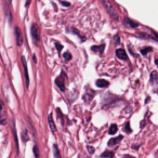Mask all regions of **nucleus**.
Returning a JSON list of instances; mask_svg holds the SVG:
<instances>
[{"label": "nucleus", "mask_w": 158, "mask_h": 158, "mask_svg": "<svg viewBox=\"0 0 158 158\" xmlns=\"http://www.w3.org/2000/svg\"><path fill=\"white\" fill-rule=\"evenodd\" d=\"M103 4L106 7V10H107V12L109 13V15H111L115 21H117V20H118V13L116 12V10L113 7V4L111 3L109 1H103Z\"/></svg>", "instance_id": "nucleus-1"}, {"label": "nucleus", "mask_w": 158, "mask_h": 158, "mask_svg": "<svg viewBox=\"0 0 158 158\" xmlns=\"http://www.w3.org/2000/svg\"><path fill=\"white\" fill-rule=\"evenodd\" d=\"M65 79H66V75L65 73H62L61 75L58 76V78L55 79V83L62 91H65Z\"/></svg>", "instance_id": "nucleus-2"}, {"label": "nucleus", "mask_w": 158, "mask_h": 158, "mask_svg": "<svg viewBox=\"0 0 158 158\" xmlns=\"http://www.w3.org/2000/svg\"><path fill=\"white\" fill-rule=\"evenodd\" d=\"M30 34H32V38L35 42H39L40 40V36H39V28L36 24H33L32 25V28H30Z\"/></svg>", "instance_id": "nucleus-3"}, {"label": "nucleus", "mask_w": 158, "mask_h": 158, "mask_svg": "<svg viewBox=\"0 0 158 158\" xmlns=\"http://www.w3.org/2000/svg\"><path fill=\"white\" fill-rule=\"evenodd\" d=\"M22 63H23V67H24V74H25V81H26V87L29 86V76H28V69H27V64H26L25 58L22 56Z\"/></svg>", "instance_id": "nucleus-4"}, {"label": "nucleus", "mask_w": 158, "mask_h": 158, "mask_svg": "<svg viewBox=\"0 0 158 158\" xmlns=\"http://www.w3.org/2000/svg\"><path fill=\"white\" fill-rule=\"evenodd\" d=\"M94 94H95V92L93 91V90H91L90 88H88V89H87V92H86V94L83 95V100L86 101V102H90V101H91L92 99H93Z\"/></svg>", "instance_id": "nucleus-5"}, {"label": "nucleus", "mask_w": 158, "mask_h": 158, "mask_svg": "<svg viewBox=\"0 0 158 158\" xmlns=\"http://www.w3.org/2000/svg\"><path fill=\"white\" fill-rule=\"evenodd\" d=\"M14 32H15V38H16L17 46H21L22 43H23V36H22L21 29L19 28V27H15Z\"/></svg>", "instance_id": "nucleus-6"}, {"label": "nucleus", "mask_w": 158, "mask_h": 158, "mask_svg": "<svg viewBox=\"0 0 158 158\" xmlns=\"http://www.w3.org/2000/svg\"><path fill=\"white\" fill-rule=\"evenodd\" d=\"M116 55L117 58H120V60H128V55H127V53H126V51L124 49H117Z\"/></svg>", "instance_id": "nucleus-7"}, {"label": "nucleus", "mask_w": 158, "mask_h": 158, "mask_svg": "<svg viewBox=\"0 0 158 158\" xmlns=\"http://www.w3.org/2000/svg\"><path fill=\"white\" fill-rule=\"evenodd\" d=\"M95 84H96V87H99V88H106L108 87L109 82H108L107 80H104V79H98Z\"/></svg>", "instance_id": "nucleus-8"}, {"label": "nucleus", "mask_w": 158, "mask_h": 158, "mask_svg": "<svg viewBox=\"0 0 158 158\" xmlns=\"http://www.w3.org/2000/svg\"><path fill=\"white\" fill-rule=\"evenodd\" d=\"M122 139H124L122 135H119V137H114V139H112V140H109V141H108V145H109V146L116 145V144H118V143H119Z\"/></svg>", "instance_id": "nucleus-9"}, {"label": "nucleus", "mask_w": 158, "mask_h": 158, "mask_svg": "<svg viewBox=\"0 0 158 158\" xmlns=\"http://www.w3.org/2000/svg\"><path fill=\"white\" fill-rule=\"evenodd\" d=\"M48 121H49V126H50V129L52 130V132H55L56 131V127H55V124H54L53 118H52L51 114L48 116Z\"/></svg>", "instance_id": "nucleus-10"}, {"label": "nucleus", "mask_w": 158, "mask_h": 158, "mask_svg": "<svg viewBox=\"0 0 158 158\" xmlns=\"http://www.w3.org/2000/svg\"><path fill=\"white\" fill-rule=\"evenodd\" d=\"M125 24H126V25L130 26V27H133V28H135V27L139 26L137 23L133 22L132 20H129V17H125Z\"/></svg>", "instance_id": "nucleus-11"}, {"label": "nucleus", "mask_w": 158, "mask_h": 158, "mask_svg": "<svg viewBox=\"0 0 158 158\" xmlns=\"http://www.w3.org/2000/svg\"><path fill=\"white\" fill-rule=\"evenodd\" d=\"M104 48H105V45H101V46H93L91 47V49L93 51H99L100 54H102L104 52Z\"/></svg>", "instance_id": "nucleus-12"}, {"label": "nucleus", "mask_w": 158, "mask_h": 158, "mask_svg": "<svg viewBox=\"0 0 158 158\" xmlns=\"http://www.w3.org/2000/svg\"><path fill=\"white\" fill-rule=\"evenodd\" d=\"M1 124L5 125V113H4L3 104H1Z\"/></svg>", "instance_id": "nucleus-13"}, {"label": "nucleus", "mask_w": 158, "mask_h": 158, "mask_svg": "<svg viewBox=\"0 0 158 158\" xmlns=\"http://www.w3.org/2000/svg\"><path fill=\"white\" fill-rule=\"evenodd\" d=\"M53 153H54V158H61V154H60V150L56 144L53 145Z\"/></svg>", "instance_id": "nucleus-14"}, {"label": "nucleus", "mask_w": 158, "mask_h": 158, "mask_svg": "<svg viewBox=\"0 0 158 158\" xmlns=\"http://www.w3.org/2000/svg\"><path fill=\"white\" fill-rule=\"evenodd\" d=\"M118 131V127H117V125H112L111 127H109V130H108V133L109 134H115V133Z\"/></svg>", "instance_id": "nucleus-15"}, {"label": "nucleus", "mask_w": 158, "mask_h": 158, "mask_svg": "<svg viewBox=\"0 0 158 158\" xmlns=\"http://www.w3.org/2000/svg\"><path fill=\"white\" fill-rule=\"evenodd\" d=\"M150 80H152V82L154 83H158V73H156V71H153L152 73V75H150Z\"/></svg>", "instance_id": "nucleus-16"}, {"label": "nucleus", "mask_w": 158, "mask_h": 158, "mask_svg": "<svg viewBox=\"0 0 158 158\" xmlns=\"http://www.w3.org/2000/svg\"><path fill=\"white\" fill-rule=\"evenodd\" d=\"M113 156H114V153H113V152H109V150H106V152L102 153V155H101V157H103V158H112Z\"/></svg>", "instance_id": "nucleus-17"}, {"label": "nucleus", "mask_w": 158, "mask_h": 158, "mask_svg": "<svg viewBox=\"0 0 158 158\" xmlns=\"http://www.w3.org/2000/svg\"><path fill=\"white\" fill-rule=\"evenodd\" d=\"M152 50H153V48H150V47H146V48L141 49V53L143 54V55H146V54L148 53V52H150Z\"/></svg>", "instance_id": "nucleus-18"}, {"label": "nucleus", "mask_w": 158, "mask_h": 158, "mask_svg": "<svg viewBox=\"0 0 158 158\" xmlns=\"http://www.w3.org/2000/svg\"><path fill=\"white\" fill-rule=\"evenodd\" d=\"M22 140L24 142H27L28 141V134H27V130H24L22 132Z\"/></svg>", "instance_id": "nucleus-19"}, {"label": "nucleus", "mask_w": 158, "mask_h": 158, "mask_svg": "<svg viewBox=\"0 0 158 158\" xmlns=\"http://www.w3.org/2000/svg\"><path fill=\"white\" fill-rule=\"evenodd\" d=\"M63 58L65 61H69V60H71V54L69 52H65V53H63Z\"/></svg>", "instance_id": "nucleus-20"}, {"label": "nucleus", "mask_w": 158, "mask_h": 158, "mask_svg": "<svg viewBox=\"0 0 158 158\" xmlns=\"http://www.w3.org/2000/svg\"><path fill=\"white\" fill-rule=\"evenodd\" d=\"M34 154H35V157L36 158H39V148H38L37 145H34Z\"/></svg>", "instance_id": "nucleus-21"}, {"label": "nucleus", "mask_w": 158, "mask_h": 158, "mask_svg": "<svg viewBox=\"0 0 158 158\" xmlns=\"http://www.w3.org/2000/svg\"><path fill=\"white\" fill-rule=\"evenodd\" d=\"M125 131L127 133H130L132 130H131V127H130V122H126L125 125Z\"/></svg>", "instance_id": "nucleus-22"}, {"label": "nucleus", "mask_w": 158, "mask_h": 158, "mask_svg": "<svg viewBox=\"0 0 158 158\" xmlns=\"http://www.w3.org/2000/svg\"><path fill=\"white\" fill-rule=\"evenodd\" d=\"M56 112H58V118L62 120V124H63V120H64V119H63V114H62V112H61V109H60V108H56Z\"/></svg>", "instance_id": "nucleus-23"}, {"label": "nucleus", "mask_w": 158, "mask_h": 158, "mask_svg": "<svg viewBox=\"0 0 158 158\" xmlns=\"http://www.w3.org/2000/svg\"><path fill=\"white\" fill-rule=\"evenodd\" d=\"M54 45H55V47H56V49H58V50L60 51V52H61V50L63 49V46H62V45H60L58 42H54Z\"/></svg>", "instance_id": "nucleus-24"}, {"label": "nucleus", "mask_w": 158, "mask_h": 158, "mask_svg": "<svg viewBox=\"0 0 158 158\" xmlns=\"http://www.w3.org/2000/svg\"><path fill=\"white\" fill-rule=\"evenodd\" d=\"M60 3L62 4V5H65V7H69V5H71V3H69V2H64V1H61Z\"/></svg>", "instance_id": "nucleus-25"}, {"label": "nucleus", "mask_w": 158, "mask_h": 158, "mask_svg": "<svg viewBox=\"0 0 158 158\" xmlns=\"http://www.w3.org/2000/svg\"><path fill=\"white\" fill-rule=\"evenodd\" d=\"M88 150H89V153H91V154L94 152V150L92 148V146H88Z\"/></svg>", "instance_id": "nucleus-26"}, {"label": "nucleus", "mask_w": 158, "mask_h": 158, "mask_svg": "<svg viewBox=\"0 0 158 158\" xmlns=\"http://www.w3.org/2000/svg\"><path fill=\"white\" fill-rule=\"evenodd\" d=\"M33 60H34V63H37V58H36V56H35V55L33 56Z\"/></svg>", "instance_id": "nucleus-27"}, {"label": "nucleus", "mask_w": 158, "mask_h": 158, "mask_svg": "<svg viewBox=\"0 0 158 158\" xmlns=\"http://www.w3.org/2000/svg\"><path fill=\"white\" fill-rule=\"evenodd\" d=\"M155 64H156V66L158 67V58H156V60H155Z\"/></svg>", "instance_id": "nucleus-28"}]
</instances>
